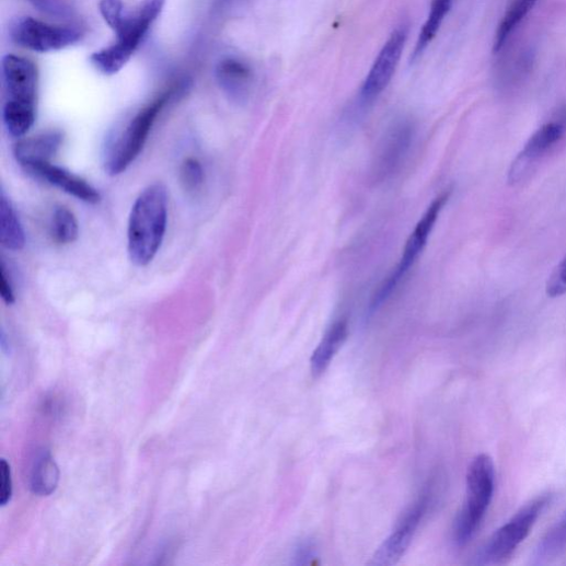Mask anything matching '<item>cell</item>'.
Wrapping results in <instances>:
<instances>
[{
	"mask_svg": "<svg viewBox=\"0 0 566 566\" xmlns=\"http://www.w3.org/2000/svg\"><path fill=\"white\" fill-rule=\"evenodd\" d=\"M169 197L162 184L147 187L129 218L128 251L137 266H148L158 255L166 233Z\"/></svg>",
	"mask_w": 566,
	"mask_h": 566,
	"instance_id": "obj_1",
	"label": "cell"
},
{
	"mask_svg": "<svg viewBox=\"0 0 566 566\" xmlns=\"http://www.w3.org/2000/svg\"><path fill=\"white\" fill-rule=\"evenodd\" d=\"M187 89L188 81L176 82L138 113L108 148L105 171L109 175L124 173L139 158L163 109L174 99L182 96Z\"/></svg>",
	"mask_w": 566,
	"mask_h": 566,
	"instance_id": "obj_2",
	"label": "cell"
},
{
	"mask_svg": "<svg viewBox=\"0 0 566 566\" xmlns=\"http://www.w3.org/2000/svg\"><path fill=\"white\" fill-rule=\"evenodd\" d=\"M164 5L165 0H142L138 10L128 13L122 27L115 32L116 42L91 55L94 68L106 76L118 73L138 50Z\"/></svg>",
	"mask_w": 566,
	"mask_h": 566,
	"instance_id": "obj_3",
	"label": "cell"
},
{
	"mask_svg": "<svg viewBox=\"0 0 566 566\" xmlns=\"http://www.w3.org/2000/svg\"><path fill=\"white\" fill-rule=\"evenodd\" d=\"M496 472L493 460L485 454L470 465L466 478V499L452 530L458 546L467 545L476 535L492 504Z\"/></svg>",
	"mask_w": 566,
	"mask_h": 566,
	"instance_id": "obj_4",
	"label": "cell"
},
{
	"mask_svg": "<svg viewBox=\"0 0 566 566\" xmlns=\"http://www.w3.org/2000/svg\"><path fill=\"white\" fill-rule=\"evenodd\" d=\"M550 503L551 495L546 494L521 508L489 538L475 555L473 564L501 565L509 562Z\"/></svg>",
	"mask_w": 566,
	"mask_h": 566,
	"instance_id": "obj_5",
	"label": "cell"
},
{
	"mask_svg": "<svg viewBox=\"0 0 566 566\" xmlns=\"http://www.w3.org/2000/svg\"><path fill=\"white\" fill-rule=\"evenodd\" d=\"M449 190L443 192L442 194L437 196L428 206L427 210L424 212V215L415 226L414 231L412 232L405 244L398 265L393 270V273L386 278V280H384L383 285L380 287V289L373 297L371 303L372 312L379 309L390 298V296L397 288L401 281L406 277L409 269L418 261L420 254L427 245L430 234L435 228V223L438 220L441 210L443 209L446 203L449 199Z\"/></svg>",
	"mask_w": 566,
	"mask_h": 566,
	"instance_id": "obj_6",
	"label": "cell"
},
{
	"mask_svg": "<svg viewBox=\"0 0 566 566\" xmlns=\"http://www.w3.org/2000/svg\"><path fill=\"white\" fill-rule=\"evenodd\" d=\"M82 37L79 28L51 25L33 18L20 19L11 27V38L18 46L41 54L68 48L78 44Z\"/></svg>",
	"mask_w": 566,
	"mask_h": 566,
	"instance_id": "obj_7",
	"label": "cell"
},
{
	"mask_svg": "<svg viewBox=\"0 0 566 566\" xmlns=\"http://www.w3.org/2000/svg\"><path fill=\"white\" fill-rule=\"evenodd\" d=\"M566 136V119H556L543 125L528 140L522 151L512 162L508 174L511 185L522 183L538 164L550 154Z\"/></svg>",
	"mask_w": 566,
	"mask_h": 566,
	"instance_id": "obj_8",
	"label": "cell"
},
{
	"mask_svg": "<svg viewBox=\"0 0 566 566\" xmlns=\"http://www.w3.org/2000/svg\"><path fill=\"white\" fill-rule=\"evenodd\" d=\"M408 37L405 25L397 27L389 37L373 62L360 91L363 104L374 102L389 86L397 69Z\"/></svg>",
	"mask_w": 566,
	"mask_h": 566,
	"instance_id": "obj_9",
	"label": "cell"
},
{
	"mask_svg": "<svg viewBox=\"0 0 566 566\" xmlns=\"http://www.w3.org/2000/svg\"><path fill=\"white\" fill-rule=\"evenodd\" d=\"M429 504L430 493L423 494L405 513L391 535L382 543L370 564L390 566L400 561L411 545Z\"/></svg>",
	"mask_w": 566,
	"mask_h": 566,
	"instance_id": "obj_10",
	"label": "cell"
},
{
	"mask_svg": "<svg viewBox=\"0 0 566 566\" xmlns=\"http://www.w3.org/2000/svg\"><path fill=\"white\" fill-rule=\"evenodd\" d=\"M2 74L9 100L37 104L39 73L30 59L8 55L3 58Z\"/></svg>",
	"mask_w": 566,
	"mask_h": 566,
	"instance_id": "obj_11",
	"label": "cell"
},
{
	"mask_svg": "<svg viewBox=\"0 0 566 566\" xmlns=\"http://www.w3.org/2000/svg\"><path fill=\"white\" fill-rule=\"evenodd\" d=\"M26 171L88 204H97L101 200L100 193L86 181L50 162L32 165Z\"/></svg>",
	"mask_w": 566,
	"mask_h": 566,
	"instance_id": "obj_12",
	"label": "cell"
},
{
	"mask_svg": "<svg viewBox=\"0 0 566 566\" xmlns=\"http://www.w3.org/2000/svg\"><path fill=\"white\" fill-rule=\"evenodd\" d=\"M63 145V134L60 131H48L37 137L20 141L14 148V155L18 162L25 169L50 162Z\"/></svg>",
	"mask_w": 566,
	"mask_h": 566,
	"instance_id": "obj_13",
	"label": "cell"
},
{
	"mask_svg": "<svg viewBox=\"0 0 566 566\" xmlns=\"http://www.w3.org/2000/svg\"><path fill=\"white\" fill-rule=\"evenodd\" d=\"M414 138V129L408 123L396 125L384 140L378 161V173L392 174L403 161Z\"/></svg>",
	"mask_w": 566,
	"mask_h": 566,
	"instance_id": "obj_14",
	"label": "cell"
},
{
	"mask_svg": "<svg viewBox=\"0 0 566 566\" xmlns=\"http://www.w3.org/2000/svg\"><path fill=\"white\" fill-rule=\"evenodd\" d=\"M216 79L226 93L233 97H243L253 82V70L246 61L228 57L218 62Z\"/></svg>",
	"mask_w": 566,
	"mask_h": 566,
	"instance_id": "obj_15",
	"label": "cell"
},
{
	"mask_svg": "<svg viewBox=\"0 0 566 566\" xmlns=\"http://www.w3.org/2000/svg\"><path fill=\"white\" fill-rule=\"evenodd\" d=\"M348 337V323L345 320L335 322L324 334L321 343L310 360V370L313 378L321 377Z\"/></svg>",
	"mask_w": 566,
	"mask_h": 566,
	"instance_id": "obj_16",
	"label": "cell"
},
{
	"mask_svg": "<svg viewBox=\"0 0 566 566\" xmlns=\"http://www.w3.org/2000/svg\"><path fill=\"white\" fill-rule=\"evenodd\" d=\"M0 242L12 252L22 251L26 243L23 224L4 192L0 196Z\"/></svg>",
	"mask_w": 566,
	"mask_h": 566,
	"instance_id": "obj_17",
	"label": "cell"
},
{
	"mask_svg": "<svg viewBox=\"0 0 566 566\" xmlns=\"http://www.w3.org/2000/svg\"><path fill=\"white\" fill-rule=\"evenodd\" d=\"M37 104L8 100L3 109L4 125L14 138H23L34 127Z\"/></svg>",
	"mask_w": 566,
	"mask_h": 566,
	"instance_id": "obj_18",
	"label": "cell"
},
{
	"mask_svg": "<svg viewBox=\"0 0 566 566\" xmlns=\"http://www.w3.org/2000/svg\"><path fill=\"white\" fill-rule=\"evenodd\" d=\"M59 469L54 461L50 452L44 450L37 458L33 475H32V490L35 495L47 497L55 493L59 483Z\"/></svg>",
	"mask_w": 566,
	"mask_h": 566,
	"instance_id": "obj_19",
	"label": "cell"
},
{
	"mask_svg": "<svg viewBox=\"0 0 566 566\" xmlns=\"http://www.w3.org/2000/svg\"><path fill=\"white\" fill-rule=\"evenodd\" d=\"M538 0H512L504 15L494 42V53L498 54L507 44L510 35L518 28L521 22L532 11Z\"/></svg>",
	"mask_w": 566,
	"mask_h": 566,
	"instance_id": "obj_20",
	"label": "cell"
},
{
	"mask_svg": "<svg viewBox=\"0 0 566 566\" xmlns=\"http://www.w3.org/2000/svg\"><path fill=\"white\" fill-rule=\"evenodd\" d=\"M566 546V510L546 532L533 552L532 564L542 565L553 559Z\"/></svg>",
	"mask_w": 566,
	"mask_h": 566,
	"instance_id": "obj_21",
	"label": "cell"
},
{
	"mask_svg": "<svg viewBox=\"0 0 566 566\" xmlns=\"http://www.w3.org/2000/svg\"><path fill=\"white\" fill-rule=\"evenodd\" d=\"M451 7L452 0H432L428 18L416 43L414 57H419L436 37Z\"/></svg>",
	"mask_w": 566,
	"mask_h": 566,
	"instance_id": "obj_22",
	"label": "cell"
},
{
	"mask_svg": "<svg viewBox=\"0 0 566 566\" xmlns=\"http://www.w3.org/2000/svg\"><path fill=\"white\" fill-rule=\"evenodd\" d=\"M50 234L60 245H69L78 240L79 223L70 209L63 206L56 207L51 218Z\"/></svg>",
	"mask_w": 566,
	"mask_h": 566,
	"instance_id": "obj_23",
	"label": "cell"
},
{
	"mask_svg": "<svg viewBox=\"0 0 566 566\" xmlns=\"http://www.w3.org/2000/svg\"><path fill=\"white\" fill-rule=\"evenodd\" d=\"M38 12L61 21L71 20L74 16V7L71 0H26Z\"/></svg>",
	"mask_w": 566,
	"mask_h": 566,
	"instance_id": "obj_24",
	"label": "cell"
},
{
	"mask_svg": "<svg viewBox=\"0 0 566 566\" xmlns=\"http://www.w3.org/2000/svg\"><path fill=\"white\" fill-rule=\"evenodd\" d=\"M99 9L103 20L113 32H117L122 27L128 14L123 0H101Z\"/></svg>",
	"mask_w": 566,
	"mask_h": 566,
	"instance_id": "obj_25",
	"label": "cell"
},
{
	"mask_svg": "<svg viewBox=\"0 0 566 566\" xmlns=\"http://www.w3.org/2000/svg\"><path fill=\"white\" fill-rule=\"evenodd\" d=\"M181 182L185 190L195 193L204 183V170L196 159H187L181 168Z\"/></svg>",
	"mask_w": 566,
	"mask_h": 566,
	"instance_id": "obj_26",
	"label": "cell"
},
{
	"mask_svg": "<svg viewBox=\"0 0 566 566\" xmlns=\"http://www.w3.org/2000/svg\"><path fill=\"white\" fill-rule=\"evenodd\" d=\"M545 290L550 298H557L566 293V256L553 270Z\"/></svg>",
	"mask_w": 566,
	"mask_h": 566,
	"instance_id": "obj_27",
	"label": "cell"
},
{
	"mask_svg": "<svg viewBox=\"0 0 566 566\" xmlns=\"http://www.w3.org/2000/svg\"><path fill=\"white\" fill-rule=\"evenodd\" d=\"M13 496L11 465L7 460L0 461V506H7Z\"/></svg>",
	"mask_w": 566,
	"mask_h": 566,
	"instance_id": "obj_28",
	"label": "cell"
},
{
	"mask_svg": "<svg viewBox=\"0 0 566 566\" xmlns=\"http://www.w3.org/2000/svg\"><path fill=\"white\" fill-rule=\"evenodd\" d=\"M314 544L309 540L302 541L297 545V547L293 551V564H309L314 558Z\"/></svg>",
	"mask_w": 566,
	"mask_h": 566,
	"instance_id": "obj_29",
	"label": "cell"
},
{
	"mask_svg": "<svg viewBox=\"0 0 566 566\" xmlns=\"http://www.w3.org/2000/svg\"><path fill=\"white\" fill-rule=\"evenodd\" d=\"M0 293L7 304H13L15 302L14 287L11 277L7 273L4 263L2 264V285H0Z\"/></svg>",
	"mask_w": 566,
	"mask_h": 566,
	"instance_id": "obj_30",
	"label": "cell"
}]
</instances>
